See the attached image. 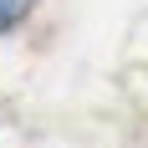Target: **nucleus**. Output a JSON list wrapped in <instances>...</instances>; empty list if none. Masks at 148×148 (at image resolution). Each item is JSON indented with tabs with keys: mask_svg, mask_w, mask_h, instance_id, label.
I'll use <instances>...</instances> for the list:
<instances>
[{
	"mask_svg": "<svg viewBox=\"0 0 148 148\" xmlns=\"http://www.w3.org/2000/svg\"><path fill=\"white\" fill-rule=\"evenodd\" d=\"M21 15H26V0H0V31H10Z\"/></svg>",
	"mask_w": 148,
	"mask_h": 148,
	"instance_id": "f257e3e1",
	"label": "nucleus"
}]
</instances>
